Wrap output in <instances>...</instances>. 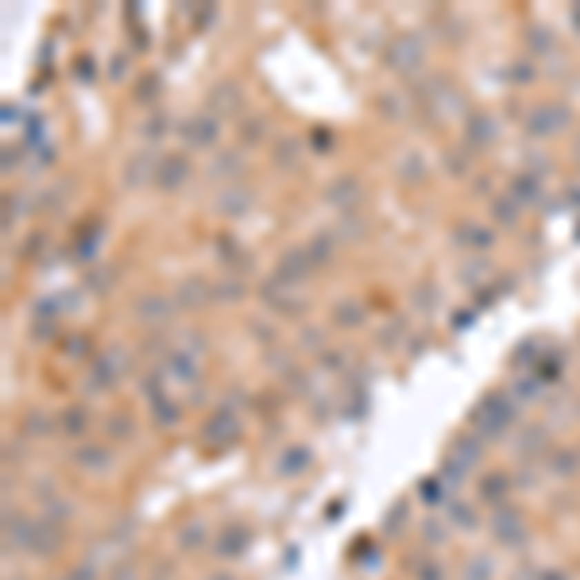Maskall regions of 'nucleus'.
<instances>
[{"label":"nucleus","instance_id":"obj_1","mask_svg":"<svg viewBox=\"0 0 580 580\" xmlns=\"http://www.w3.org/2000/svg\"><path fill=\"white\" fill-rule=\"evenodd\" d=\"M182 178H186V163H182V159H174V167H163V182H170V186H178V182H182Z\"/></svg>","mask_w":580,"mask_h":580},{"label":"nucleus","instance_id":"obj_2","mask_svg":"<svg viewBox=\"0 0 580 580\" xmlns=\"http://www.w3.org/2000/svg\"><path fill=\"white\" fill-rule=\"evenodd\" d=\"M337 321L341 325H352V321H360V317H364V310H360V306H341V310H337Z\"/></svg>","mask_w":580,"mask_h":580}]
</instances>
